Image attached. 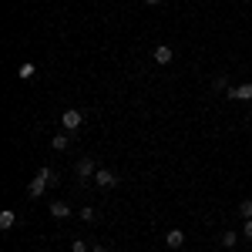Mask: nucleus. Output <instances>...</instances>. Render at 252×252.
<instances>
[{
	"label": "nucleus",
	"mask_w": 252,
	"mask_h": 252,
	"mask_svg": "<svg viewBox=\"0 0 252 252\" xmlns=\"http://www.w3.org/2000/svg\"><path fill=\"white\" fill-rule=\"evenodd\" d=\"M81 121H84V118H81V111L67 108V111L61 115V128H64L67 135H78V131H81Z\"/></svg>",
	"instance_id": "nucleus-1"
},
{
	"label": "nucleus",
	"mask_w": 252,
	"mask_h": 252,
	"mask_svg": "<svg viewBox=\"0 0 252 252\" xmlns=\"http://www.w3.org/2000/svg\"><path fill=\"white\" fill-rule=\"evenodd\" d=\"M94 185H97V189H115V185H118V175L108 172V168H97V172H94Z\"/></svg>",
	"instance_id": "nucleus-2"
},
{
	"label": "nucleus",
	"mask_w": 252,
	"mask_h": 252,
	"mask_svg": "<svg viewBox=\"0 0 252 252\" xmlns=\"http://www.w3.org/2000/svg\"><path fill=\"white\" fill-rule=\"evenodd\" d=\"M229 101H252V84L246 81V84H235V88H229Z\"/></svg>",
	"instance_id": "nucleus-3"
},
{
	"label": "nucleus",
	"mask_w": 252,
	"mask_h": 252,
	"mask_svg": "<svg viewBox=\"0 0 252 252\" xmlns=\"http://www.w3.org/2000/svg\"><path fill=\"white\" fill-rule=\"evenodd\" d=\"M152 58H155V64H161V67H165V64H172L175 51H172V47H168V44H158L155 51H152Z\"/></svg>",
	"instance_id": "nucleus-4"
},
{
	"label": "nucleus",
	"mask_w": 252,
	"mask_h": 252,
	"mask_svg": "<svg viewBox=\"0 0 252 252\" xmlns=\"http://www.w3.org/2000/svg\"><path fill=\"white\" fill-rule=\"evenodd\" d=\"M165 246H168V249H182V246H185L182 229H168V232H165Z\"/></svg>",
	"instance_id": "nucleus-5"
},
{
	"label": "nucleus",
	"mask_w": 252,
	"mask_h": 252,
	"mask_svg": "<svg viewBox=\"0 0 252 252\" xmlns=\"http://www.w3.org/2000/svg\"><path fill=\"white\" fill-rule=\"evenodd\" d=\"M44 189H51V185H47L40 175H34V182L27 185V195H31V198H40V195H44Z\"/></svg>",
	"instance_id": "nucleus-6"
},
{
	"label": "nucleus",
	"mask_w": 252,
	"mask_h": 252,
	"mask_svg": "<svg viewBox=\"0 0 252 252\" xmlns=\"http://www.w3.org/2000/svg\"><path fill=\"white\" fill-rule=\"evenodd\" d=\"M14 225H17V212H14V209H3V212H0V229L7 232V229H14Z\"/></svg>",
	"instance_id": "nucleus-7"
},
{
	"label": "nucleus",
	"mask_w": 252,
	"mask_h": 252,
	"mask_svg": "<svg viewBox=\"0 0 252 252\" xmlns=\"http://www.w3.org/2000/svg\"><path fill=\"white\" fill-rule=\"evenodd\" d=\"M94 172H97V168H94L91 158H81V161H78V178H91Z\"/></svg>",
	"instance_id": "nucleus-8"
},
{
	"label": "nucleus",
	"mask_w": 252,
	"mask_h": 252,
	"mask_svg": "<svg viewBox=\"0 0 252 252\" xmlns=\"http://www.w3.org/2000/svg\"><path fill=\"white\" fill-rule=\"evenodd\" d=\"M47 209H51L54 219H67V215H71V205H67V202H51Z\"/></svg>",
	"instance_id": "nucleus-9"
},
{
	"label": "nucleus",
	"mask_w": 252,
	"mask_h": 252,
	"mask_svg": "<svg viewBox=\"0 0 252 252\" xmlns=\"http://www.w3.org/2000/svg\"><path fill=\"white\" fill-rule=\"evenodd\" d=\"M51 145H54V152H67V145H71V135H67V131H64V135H54V141H51Z\"/></svg>",
	"instance_id": "nucleus-10"
},
{
	"label": "nucleus",
	"mask_w": 252,
	"mask_h": 252,
	"mask_svg": "<svg viewBox=\"0 0 252 252\" xmlns=\"http://www.w3.org/2000/svg\"><path fill=\"white\" fill-rule=\"evenodd\" d=\"M40 178H44V182H47V185H51V189H54V185H58V172H54V168H47V165H44V168H40Z\"/></svg>",
	"instance_id": "nucleus-11"
},
{
	"label": "nucleus",
	"mask_w": 252,
	"mask_h": 252,
	"mask_svg": "<svg viewBox=\"0 0 252 252\" xmlns=\"http://www.w3.org/2000/svg\"><path fill=\"white\" fill-rule=\"evenodd\" d=\"M219 242H222L225 249H232L235 242H239V235H235V232H222V235H219Z\"/></svg>",
	"instance_id": "nucleus-12"
},
{
	"label": "nucleus",
	"mask_w": 252,
	"mask_h": 252,
	"mask_svg": "<svg viewBox=\"0 0 252 252\" xmlns=\"http://www.w3.org/2000/svg\"><path fill=\"white\" fill-rule=\"evenodd\" d=\"M34 74H37V71H34V64H20V81H31Z\"/></svg>",
	"instance_id": "nucleus-13"
},
{
	"label": "nucleus",
	"mask_w": 252,
	"mask_h": 252,
	"mask_svg": "<svg viewBox=\"0 0 252 252\" xmlns=\"http://www.w3.org/2000/svg\"><path fill=\"white\" fill-rule=\"evenodd\" d=\"M239 215H242V219H252V198H246V202L239 205Z\"/></svg>",
	"instance_id": "nucleus-14"
},
{
	"label": "nucleus",
	"mask_w": 252,
	"mask_h": 252,
	"mask_svg": "<svg viewBox=\"0 0 252 252\" xmlns=\"http://www.w3.org/2000/svg\"><path fill=\"white\" fill-rule=\"evenodd\" d=\"M212 88H215V91H229V81H225V74H219V78L212 81Z\"/></svg>",
	"instance_id": "nucleus-15"
},
{
	"label": "nucleus",
	"mask_w": 252,
	"mask_h": 252,
	"mask_svg": "<svg viewBox=\"0 0 252 252\" xmlns=\"http://www.w3.org/2000/svg\"><path fill=\"white\" fill-rule=\"evenodd\" d=\"M81 219H84V222H97V212H94V209H81Z\"/></svg>",
	"instance_id": "nucleus-16"
},
{
	"label": "nucleus",
	"mask_w": 252,
	"mask_h": 252,
	"mask_svg": "<svg viewBox=\"0 0 252 252\" xmlns=\"http://www.w3.org/2000/svg\"><path fill=\"white\" fill-rule=\"evenodd\" d=\"M71 252H91V249H88L84 239H74V242H71Z\"/></svg>",
	"instance_id": "nucleus-17"
},
{
	"label": "nucleus",
	"mask_w": 252,
	"mask_h": 252,
	"mask_svg": "<svg viewBox=\"0 0 252 252\" xmlns=\"http://www.w3.org/2000/svg\"><path fill=\"white\" fill-rule=\"evenodd\" d=\"M242 235H246V239H252V219H246V225H242Z\"/></svg>",
	"instance_id": "nucleus-18"
},
{
	"label": "nucleus",
	"mask_w": 252,
	"mask_h": 252,
	"mask_svg": "<svg viewBox=\"0 0 252 252\" xmlns=\"http://www.w3.org/2000/svg\"><path fill=\"white\" fill-rule=\"evenodd\" d=\"M91 252H108V249H104V246H94V249H91Z\"/></svg>",
	"instance_id": "nucleus-19"
},
{
	"label": "nucleus",
	"mask_w": 252,
	"mask_h": 252,
	"mask_svg": "<svg viewBox=\"0 0 252 252\" xmlns=\"http://www.w3.org/2000/svg\"><path fill=\"white\" fill-rule=\"evenodd\" d=\"M145 3H148V7H155V3H161V0H145Z\"/></svg>",
	"instance_id": "nucleus-20"
}]
</instances>
